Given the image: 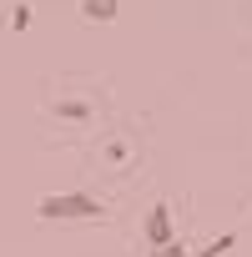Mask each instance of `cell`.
Listing matches in <instances>:
<instances>
[{
  "label": "cell",
  "instance_id": "obj_2",
  "mask_svg": "<svg viewBox=\"0 0 252 257\" xmlns=\"http://www.w3.org/2000/svg\"><path fill=\"white\" fill-rule=\"evenodd\" d=\"M142 237H147L152 252L167 247V242H177V227H172V207H167V202H152V207H147V217H142Z\"/></svg>",
  "mask_w": 252,
  "mask_h": 257
},
{
  "label": "cell",
  "instance_id": "obj_5",
  "mask_svg": "<svg viewBox=\"0 0 252 257\" xmlns=\"http://www.w3.org/2000/svg\"><path fill=\"white\" fill-rule=\"evenodd\" d=\"M31 16H36V11H31L26 0H21V6H16V11L6 16V26H16V31H26V26H31Z\"/></svg>",
  "mask_w": 252,
  "mask_h": 257
},
{
  "label": "cell",
  "instance_id": "obj_4",
  "mask_svg": "<svg viewBox=\"0 0 252 257\" xmlns=\"http://www.w3.org/2000/svg\"><path fill=\"white\" fill-rule=\"evenodd\" d=\"M232 247H237V232H222L217 242H207V247H202V252H192V257H227Z\"/></svg>",
  "mask_w": 252,
  "mask_h": 257
},
{
  "label": "cell",
  "instance_id": "obj_8",
  "mask_svg": "<svg viewBox=\"0 0 252 257\" xmlns=\"http://www.w3.org/2000/svg\"><path fill=\"white\" fill-rule=\"evenodd\" d=\"M0 31H6V16H0Z\"/></svg>",
  "mask_w": 252,
  "mask_h": 257
},
{
  "label": "cell",
  "instance_id": "obj_3",
  "mask_svg": "<svg viewBox=\"0 0 252 257\" xmlns=\"http://www.w3.org/2000/svg\"><path fill=\"white\" fill-rule=\"evenodd\" d=\"M121 16V0H81V21H91V26H111Z\"/></svg>",
  "mask_w": 252,
  "mask_h": 257
},
{
  "label": "cell",
  "instance_id": "obj_7",
  "mask_svg": "<svg viewBox=\"0 0 252 257\" xmlns=\"http://www.w3.org/2000/svg\"><path fill=\"white\" fill-rule=\"evenodd\" d=\"M56 111H61V116H71V121H81V116H86V106H81V101H66V106H56Z\"/></svg>",
  "mask_w": 252,
  "mask_h": 257
},
{
  "label": "cell",
  "instance_id": "obj_6",
  "mask_svg": "<svg viewBox=\"0 0 252 257\" xmlns=\"http://www.w3.org/2000/svg\"><path fill=\"white\" fill-rule=\"evenodd\" d=\"M152 257H192V252H187V247H182V242H167V247H157V252H152Z\"/></svg>",
  "mask_w": 252,
  "mask_h": 257
},
{
  "label": "cell",
  "instance_id": "obj_1",
  "mask_svg": "<svg viewBox=\"0 0 252 257\" xmlns=\"http://www.w3.org/2000/svg\"><path fill=\"white\" fill-rule=\"evenodd\" d=\"M36 217L41 222H101L106 202L91 197V192H51V197L36 202Z\"/></svg>",
  "mask_w": 252,
  "mask_h": 257
}]
</instances>
